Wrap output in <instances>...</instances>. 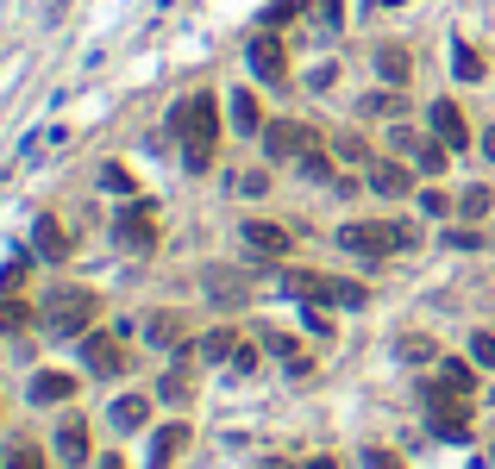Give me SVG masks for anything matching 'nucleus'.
Returning a JSON list of instances; mask_svg holds the SVG:
<instances>
[{"label": "nucleus", "mask_w": 495, "mask_h": 469, "mask_svg": "<svg viewBox=\"0 0 495 469\" xmlns=\"http://www.w3.org/2000/svg\"><path fill=\"white\" fill-rule=\"evenodd\" d=\"M170 138H182V163H188V169H207V163H214V138H220L214 95L176 101V107H170Z\"/></svg>", "instance_id": "1"}, {"label": "nucleus", "mask_w": 495, "mask_h": 469, "mask_svg": "<svg viewBox=\"0 0 495 469\" xmlns=\"http://www.w3.org/2000/svg\"><path fill=\"white\" fill-rule=\"evenodd\" d=\"M339 244H345L352 257H371V263H382V257H395V250H414V244H420V232H414V226H376V220H352V226H339Z\"/></svg>", "instance_id": "2"}, {"label": "nucleus", "mask_w": 495, "mask_h": 469, "mask_svg": "<svg viewBox=\"0 0 495 469\" xmlns=\"http://www.w3.org/2000/svg\"><path fill=\"white\" fill-rule=\"evenodd\" d=\"M282 288H289L301 307H307V301H314V307H364V301H371L358 282H339V275H314V269H289V275H282Z\"/></svg>", "instance_id": "3"}, {"label": "nucleus", "mask_w": 495, "mask_h": 469, "mask_svg": "<svg viewBox=\"0 0 495 469\" xmlns=\"http://www.w3.org/2000/svg\"><path fill=\"white\" fill-rule=\"evenodd\" d=\"M95 307H101V301H95L88 288H57L50 307H44V320H50L57 338H82V332L95 326Z\"/></svg>", "instance_id": "4"}, {"label": "nucleus", "mask_w": 495, "mask_h": 469, "mask_svg": "<svg viewBox=\"0 0 495 469\" xmlns=\"http://www.w3.org/2000/svg\"><path fill=\"white\" fill-rule=\"evenodd\" d=\"M426 419H433V432H439V438H464V426H471L464 394H458V388H445V382H426Z\"/></svg>", "instance_id": "5"}, {"label": "nucleus", "mask_w": 495, "mask_h": 469, "mask_svg": "<svg viewBox=\"0 0 495 469\" xmlns=\"http://www.w3.org/2000/svg\"><path fill=\"white\" fill-rule=\"evenodd\" d=\"M114 238H120L125 250H151L157 244V207L151 201H132L120 213V226H114Z\"/></svg>", "instance_id": "6"}, {"label": "nucleus", "mask_w": 495, "mask_h": 469, "mask_svg": "<svg viewBox=\"0 0 495 469\" xmlns=\"http://www.w3.org/2000/svg\"><path fill=\"white\" fill-rule=\"evenodd\" d=\"M263 150H270V157H307V150H314V131L295 125V119H270V125H263Z\"/></svg>", "instance_id": "7"}, {"label": "nucleus", "mask_w": 495, "mask_h": 469, "mask_svg": "<svg viewBox=\"0 0 495 469\" xmlns=\"http://www.w3.org/2000/svg\"><path fill=\"white\" fill-rule=\"evenodd\" d=\"M251 76H257V82H282V76H289V57H282V38H270V32H257V38H251Z\"/></svg>", "instance_id": "8"}, {"label": "nucleus", "mask_w": 495, "mask_h": 469, "mask_svg": "<svg viewBox=\"0 0 495 469\" xmlns=\"http://www.w3.org/2000/svg\"><path fill=\"white\" fill-rule=\"evenodd\" d=\"M82 363L95 369V375H120L125 369V351L114 338H101V332H82Z\"/></svg>", "instance_id": "9"}, {"label": "nucleus", "mask_w": 495, "mask_h": 469, "mask_svg": "<svg viewBox=\"0 0 495 469\" xmlns=\"http://www.w3.org/2000/svg\"><path fill=\"white\" fill-rule=\"evenodd\" d=\"M433 138L452 144V150L471 144V125H464V113H458V101H433Z\"/></svg>", "instance_id": "10"}, {"label": "nucleus", "mask_w": 495, "mask_h": 469, "mask_svg": "<svg viewBox=\"0 0 495 469\" xmlns=\"http://www.w3.org/2000/svg\"><path fill=\"white\" fill-rule=\"evenodd\" d=\"M76 394V375H63V369H38L32 375V401L38 407H57V401H69Z\"/></svg>", "instance_id": "11"}, {"label": "nucleus", "mask_w": 495, "mask_h": 469, "mask_svg": "<svg viewBox=\"0 0 495 469\" xmlns=\"http://www.w3.org/2000/svg\"><path fill=\"white\" fill-rule=\"evenodd\" d=\"M245 244L257 257H289V232L270 226V220H245Z\"/></svg>", "instance_id": "12"}, {"label": "nucleus", "mask_w": 495, "mask_h": 469, "mask_svg": "<svg viewBox=\"0 0 495 469\" xmlns=\"http://www.w3.org/2000/svg\"><path fill=\"white\" fill-rule=\"evenodd\" d=\"M32 244H38V257H50V263L69 257V232H63L57 220H38V226H32Z\"/></svg>", "instance_id": "13"}, {"label": "nucleus", "mask_w": 495, "mask_h": 469, "mask_svg": "<svg viewBox=\"0 0 495 469\" xmlns=\"http://www.w3.org/2000/svg\"><path fill=\"white\" fill-rule=\"evenodd\" d=\"M57 457H63V464H88V426H82V419H63V432H57Z\"/></svg>", "instance_id": "14"}, {"label": "nucleus", "mask_w": 495, "mask_h": 469, "mask_svg": "<svg viewBox=\"0 0 495 469\" xmlns=\"http://www.w3.org/2000/svg\"><path fill=\"white\" fill-rule=\"evenodd\" d=\"M376 69H382V82H395V88H401V82L414 76V57H408L401 44H382V50H376Z\"/></svg>", "instance_id": "15"}, {"label": "nucleus", "mask_w": 495, "mask_h": 469, "mask_svg": "<svg viewBox=\"0 0 495 469\" xmlns=\"http://www.w3.org/2000/svg\"><path fill=\"white\" fill-rule=\"evenodd\" d=\"M414 169H426V176H439L445 169V157H452V144H439V138H414Z\"/></svg>", "instance_id": "16"}, {"label": "nucleus", "mask_w": 495, "mask_h": 469, "mask_svg": "<svg viewBox=\"0 0 495 469\" xmlns=\"http://www.w3.org/2000/svg\"><path fill=\"white\" fill-rule=\"evenodd\" d=\"M188 445V426H163L157 432V445H151V469H170V457Z\"/></svg>", "instance_id": "17"}, {"label": "nucleus", "mask_w": 495, "mask_h": 469, "mask_svg": "<svg viewBox=\"0 0 495 469\" xmlns=\"http://www.w3.org/2000/svg\"><path fill=\"white\" fill-rule=\"evenodd\" d=\"M371 188L376 194H408V163H371Z\"/></svg>", "instance_id": "18"}, {"label": "nucleus", "mask_w": 495, "mask_h": 469, "mask_svg": "<svg viewBox=\"0 0 495 469\" xmlns=\"http://www.w3.org/2000/svg\"><path fill=\"white\" fill-rule=\"evenodd\" d=\"M144 419H151V401H144V394H125V401H114V426H120V432H138Z\"/></svg>", "instance_id": "19"}, {"label": "nucleus", "mask_w": 495, "mask_h": 469, "mask_svg": "<svg viewBox=\"0 0 495 469\" xmlns=\"http://www.w3.org/2000/svg\"><path fill=\"white\" fill-rule=\"evenodd\" d=\"M207 294H220V307H239L245 301V282L233 269H207Z\"/></svg>", "instance_id": "20"}, {"label": "nucleus", "mask_w": 495, "mask_h": 469, "mask_svg": "<svg viewBox=\"0 0 495 469\" xmlns=\"http://www.w3.org/2000/svg\"><path fill=\"white\" fill-rule=\"evenodd\" d=\"M233 125H239L245 138H257V125H263V113H257V95H251V88H239V95H233Z\"/></svg>", "instance_id": "21"}, {"label": "nucleus", "mask_w": 495, "mask_h": 469, "mask_svg": "<svg viewBox=\"0 0 495 469\" xmlns=\"http://www.w3.org/2000/svg\"><path fill=\"white\" fill-rule=\"evenodd\" d=\"M439 382H445V388H458V394H471V388H477V363H458V356H445Z\"/></svg>", "instance_id": "22"}, {"label": "nucleus", "mask_w": 495, "mask_h": 469, "mask_svg": "<svg viewBox=\"0 0 495 469\" xmlns=\"http://www.w3.org/2000/svg\"><path fill=\"white\" fill-rule=\"evenodd\" d=\"M263 345H270V351H276V356H282V363H289V375H307V356L295 351V338H289V332H270Z\"/></svg>", "instance_id": "23"}, {"label": "nucleus", "mask_w": 495, "mask_h": 469, "mask_svg": "<svg viewBox=\"0 0 495 469\" xmlns=\"http://www.w3.org/2000/svg\"><path fill=\"white\" fill-rule=\"evenodd\" d=\"M201 356H207V363H226V356H239V338L220 326V332H207V338H201Z\"/></svg>", "instance_id": "24"}, {"label": "nucleus", "mask_w": 495, "mask_h": 469, "mask_svg": "<svg viewBox=\"0 0 495 469\" xmlns=\"http://www.w3.org/2000/svg\"><path fill=\"white\" fill-rule=\"evenodd\" d=\"M452 76H458V82H483V57H477L471 44H458V50H452Z\"/></svg>", "instance_id": "25"}, {"label": "nucleus", "mask_w": 495, "mask_h": 469, "mask_svg": "<svg viewBox=\"0 0 495 469\" xmlns=\"http://www.w3.org/2000/svg\"><path fill=\"white\" fill-rule=\"evenodd\" d=\"M6 469H44V451H38L32 438H19V445L6 451Z\"/></svg>", "instance_id": "26"}, {"label": "nucleus", "mask_w": 495, "mask_h": 469, "mask_svg": "<svg viewBox=\"0 0 495 469\" xmlns=\"http://www.w3.org/2000/svg\"><path fill=\"white\" fill-rule=\"evenodd\" d=\"M490 207H495V194H490V188H464V201H458V213H464V220H483Z\"/></svg>", "instance_id": "27"}, {"label": "nucleus", "mask_w": 495, "mask_h": 469, "mask_svg": "<svg viewBox=\"0 0 495 469\" xmlns=\"http://www.w3.org/2000/svg\"><path fill=\"white\" fill-rule=\"evenodd\" d=\"M471 363H477V369H495V332H477V338H471Z\"/></svg>", "instance_id": "28"}, {"label": "nucleus", "mask_w": 495, "mask_h": 469, "mask_svg": "<svg viewBox=\"0 0 495 469\" xmlns=\"http://www.w3.org/2000/svg\"><path fill=\"white\" fill-rule=\"evenodd\" d=\"M364 113H401V95H395V88H382V95H371V101H364Z\"/></svg>", "instance_id": "29"}, {"label": "nucleus", "mask_w": 495, "mask_h": 469, "mask_svg": "<svg viewBox=\"0 0 495 469\" xmlns=\"http://www.w3.org/2000/svg\"><path fill=\"white\" fill-rule=\"evenodd\" d=\"M25 326V307L19 301H0V332H19Z\"/></svg>", "instance_id": "30"}, {"label": "nucleus", "mask_w": 495, "mask_h": 469, "mask_svg": "<svg viewBox=\"0 0 495 469\" xmlns=\"http://www.w3.org/2000/svg\"><path fill=\"white\" fill-rule=\"evenodd\" d=\"M233 188H239V194H263V188H270V176H263V169H245Z\"/></svg>", "instance_id": "31"}, {"label": "nucleus", "mask_w": 495, "mask_h": 469, "mask_svg": "<svg viewBox=\"0 0 495 469\" xmlns=\"http://www.w3.org/2000/svg\"><path fill=\"white\" fill-rule=\"evenodd\" d=\"M401 356H408V363H433V345H426V338H401Z\"/></svg>", "instance_id": "32"}, {"label": "nucleus", "mask_w": 495, "mask_h": 469, "mask_svg": "<svg viewBox=\"0 0 495 469\" xmlns=\"http://www.w3.org/2000/svg\"><path fill=\"white\" fill-rule=\"evenodd\" d=\"M176 332H182V326H176L170 313H163V320H151V338H157V345H176Z\"/></svg>", "instance_id": "33"}, {"label": "nucleus", "mask_w": 495, "mask_h": 469, "mask_svg": "<svg viewBox=\"0 0 495 469\" xmlns=\"http://www.w3.org/2000/svg\"><path fill=\"white\" fill-rule=\"evenodd\" d=\"M452 250H483V232H471V226L458 232V226H452Z\"/></svg>", "instance_id": "34"}, {"label": "nucleus", "mask_w": 495, "mask_h": 469, "mask_svg": "<svg viewBox=\"0 0 495 469\" xmlns=\"http://www.w3.org/2000/svg\"><path fill=\"white\" fill-rule=\"evenodd\" d=\"M420 207H426V213H433V220H439V213H452V201H445V194H439V188H426V194H420Z\"/></svg>", "instance_id": "35"}, {"label": "nucleus", "mask_w": 495, "mask_h": 469, "mask_svg": "<svg viewBox=\"0 0 495 469\" xmlns=\"http://www.w3.org/2000/svg\"><path fill=\"white\" fill-rule=\"evenodd\" d=\"M314 13H320V25H339V0H314Z\"/></svg>", "instance_id": "36"}, {"label": "nucleus", "mask_w": 495, "mask_h": 469, "mask_svg": "<svg viewBox=\"0 0 495 469\" xmlns=\"http://www.w3.org/2000/svg\"><path fill=\"white\" fill-rule=\"evenodd\" d=\"M364 469H401V464H395L389 451H364Z\"/></svg>", "instance_id": "37"}, {"label": "nucleus", "mask_w": 495, "mask_h": 469, "mask_svg": "<svg viewBox=\"0 0 495 469\" xmlns=\"http://www.w3.org/2000/svg\"><path fill=\"white\" fill-rule=\"evenodd\" d=\"M483 150H490V163H495V125H490V131H483Z\"/></svg>", "instance_id": "38"}, {"label": "nucleus", "mask_w": 495, "mask_h": 469, "mask_svg": "<svg viewBox=\"0 0 495 469\" xmlns=\"http://www.w3.org/2000/svg\"><path fill=\"white\" fill-rule=\"evenodd\" d=\"M307 469H339V464H333V457H314V464H307Z\"/></svg>", "instance_id": "39"}, {"label": "nucleus", "mask_w": 495, "mask_h": 469, "mask_svg": "<svg viewBox=\"0 0 495 469\" xmlns=\"http://www.w3.org/2000/svg\"><path fill=\"white\" fill-rule=\"evenodd\" d=\"M101 469H125V464H120V457H107V464H101Z\"/></svg>", "instance_id": "40"}, {"label": "nucleus", "mask_w": 495, "mask_h": 469, "mask_svg": "<svg viewBox=\"0 0 495 469\" xmlns=\"http://www.w3.org/2000/svg\"><path fill=\"white\" fill-rule=\"evenodd\" d=\"M382 6H408V0H382Z\"/></svg>", "instance_id": "41"}]
</instances>
